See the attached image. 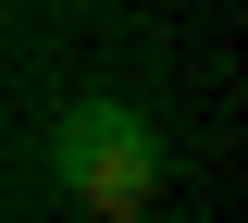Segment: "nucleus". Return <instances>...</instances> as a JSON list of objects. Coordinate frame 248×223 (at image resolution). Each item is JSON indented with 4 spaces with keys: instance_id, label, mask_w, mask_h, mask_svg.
I'll return each mask as SVG.
<instances>
[{
    "instance_id": "1",
    "label": "nucleus",
    "mask_w": 248,
    "mask_h": 223,
    "mask_svg": "<svg viewBox=\"0 0 248 223\" xmlns=\"http://www.w3.org/2000/svg\"><path fill=\"white\" fill-rule=\"evenodd\" d=\"M50 186L99 223H137L161 198V124L137 99H62L50 112Z\"/></svg>"
}]
</instances>
